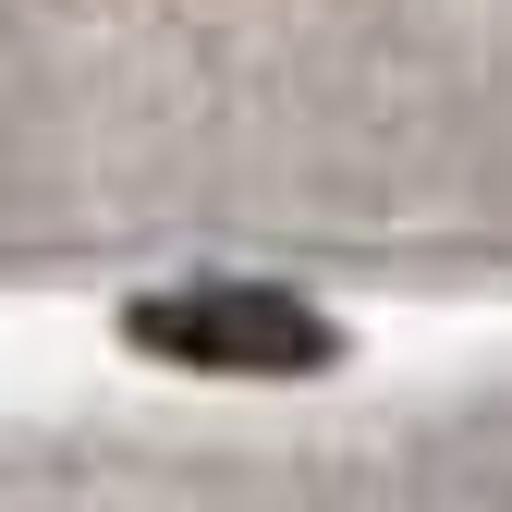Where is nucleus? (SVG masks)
<instances>
[{
  "label": "nucleus",
  "mask_w": 512,
  "mask_h": 512,
  "mask_svg": "<svg viewBox=\"0 0 512 512\" xmlns=\"http://www.w3.org/2000/svg\"><path fill=\"white\" fill-rule=\"evenodd\" d=\"M122 342L171 354V366H220V378H317L342 342L330 317L281 281H183V293H135L122 305Z\"/></svg>",
  "instance_id": "1"
}]
</instances>
